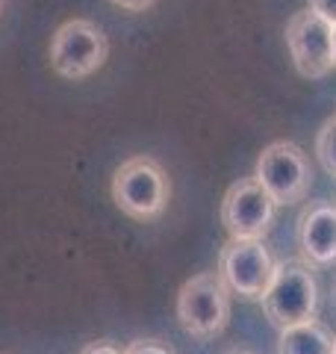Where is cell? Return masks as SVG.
Returning <instances> with one entry per match:
<instances>
[{"mask_svg": "<svg viewBox=\"0 0 336 354\" xmlns=\"http://www.w3.org/2000/svg\"><path fill=\"white\" fill-rule=\"evenodd\" d=\"M112 201L124 216L151 221L165 213L171 201V180L153 157H130L112 174Z\"/></svg>", "mask_w": 336, "mask_h": 354, "instance_id": "obj_1", "label": "cell"}, {"mask_svg": "<svg viewBox=\"0 0 336 354\" xmlns=\"http://www.w3.org/2000/svg\"><path fill=\"white\" fill-rule=\"evenodd\" d=\"M109 39L95 21L71 18L56 27L50 39V68L65 80H86L104 68Z\"/></svg>", "mask_w": 336, "mask_h": 354, "instance_id": "obj_2", "label": "cell"}, {"mask_svg": "<svg viewBox=\"0 0 336 354\" xmlns=\"http://www.w3.org/2000/svg\"><path fill=\"white\" fill-rule=\"evenodd\" d=\"M177 322L192 337H216L230 322V290L218 272H200L189 278L174 304Z\"/></svg>", "mask_w": 336, "mask_h": 354, "instance_id": "obj_3", "label": "cell"}, {"mask_svg": "<svg viewBox=\"0 0 336 354\" xmlns=\"http://www.w3.org/2000/svg\"><path fill=\"white\" fill-rule=\"evenodd\" d=\"M263 310L277 330L316 319L319 283L307 263H277V272L263 295Z\"/></svg>", "mask_w": 336, "mask_h": 354, "instance_id": "obj_4", "label": "cell"}, {"mask_svg": "<svg viewBox=\"0 0 336 354\" xmlns=\"http://www.w3.org/2000/svg\"><path fill=\"white\" fill-rule=\"evenodd\" d=\"M254 177L274 198L277 207L304 201V195L310 192V183H312L307 153L295 142H286V139H277L260 151Z\"/></svg>", "mask_w": 336, "mask_h": 354, "instance_id": "obj_5", "label": "cell"}, {"mask_svg": "<svg viewBox=\"0 0 336 354\" xmlns=\"http://www.w3.org/2000/svg\"><path fill=\"white\" fill-rule=\"evenodd\" d=\"M286 48L295 71L307 80H321L336 68L333 59V24L312 9H301L286 21Z\"/></svg>", "mask_w": 336, "mask_h": 354, "instance_id": "obj_6", "label": "cell"}, {"mask_svg": "<svg viewBox=\"0 0 336 354\" xmlns=\"http://www.w3.org/2000/svg\"><path fill=\"white\" fill-rule=\"evenodd\" d=\"M277 272L274 257L263 245V239H227L218 257V274L230 292L248 301H263Z\"/></svg>", "mask_w": 336, "mask_h": 354, "instance_id": "obj_7", "label": "cell"}, {"mask_svg": "<svg viewBox=\"0 0 336 354\" xmlns=\"http://www.w3.org/2000/svg\"><path fill=\"white\" fill-rule=\"evenodd\" d=\"M274 198L256 183V177H242L224 192L221 225L230 239H263L274 221Z\"/></svg>", "mask_w": 336, "mask_h": 354, "instance_id": "obj_8", "label": "cell"}, {"mask_svg": "<svg viewBox=\"0 0 336 354\" xmlns=\"http://www.w3.org/2000/svg\"><path fill=\"white\" fill-rule=\"evenodd\" d=\"M298 248L316 263L328 266L336 260V207L328 201H310L298 216Z\"/></svg>", "mask_w": 336, "mask_h": 354, "instance_id": "obj_9", "label": "cell"}, {"mask_svg": "<svg viewBox=\"0 0 336 354\" xmlns=\"http://www.w3.org/2000/svg\"><path fill=\"white\" fill-rule=\"evenodd\" d=\"M336 337L316 319L301 325H289L280 330L277 354H333Z\"/></svg>", "mask_w": 336, "mask_h": 354, "instance_id": "obj_10", "label": "cell"}, {"mask_svg": "<svg viewBox=\"0 0 336 354\" xmlns=\"http://www.w3.org/2000/svg\"><path fill=\"white\" fill-rule=\"evenodd\" d=\"M316 157L321 169L336 177V115H330L316 133Z\"/></svg>", "mask_w": 336, "mask_h": 354, "instance_id": "obj_11", "label": "cell"}, {"mask_svg": "<svg viewBox=\"0 0 336 354\" xmlns=\"http://www.w3.org/2000/svg\"><path fill=\"white\" fill-rule=\"evenodd\" d=\"M124 354H171L162 342H156V339H133L130 346L124 348Z\"/></svg>", "mask_w": 336, "mask_h": 354, "instance_id": "obj_12", "label": "cell"}, {"mask_svg": "<svg viewBox=\"0 0 336 354\" xmlns=\"http://www.w3.org/2000/svg\"><path fill=\"white\" fill-rule=\"evenodd\" d=\"M310 9L312 12H319L324 21L336 24V0H310Z\"/></svg>", "mask_w": 336, "mask_h": 354, "instance_id": "obj_13", "label": "cell"}, {"mask_svg": "<svg viewBox=\"0 0 336 354\" xmlns=\"http://www.w3.org/2000/svg\"><path fill=\"white\" fill-rule=\"evenodd\" d=\"M80 354H124V348H118L115 342H109V339H97V342H88Z\"/></svg>", "mask_w": 336, "mask_h": 354, "instance_id": "obj_14", "label": "cell"}, {"mask_svg": "<svg viewBox=\"0 0 336 354\" xmlns=\"http://www.w3.org/2000/svg\"><path fill=\"white\" fill-rule=\"evenodd\" d=\"M109 3L124 9V12H144V9H151L156 0H109Z\"/></svg>", "mask_w": 336, "mask_h": 354, "instance_id": "obj_15", "label": "cell"}, {"mask_svg": "<svg viewBox=\"0 0 336 354\" xmlns=\"http://www.w3.org/2000/svg\"><path fill=\"white\" fill-rule=\"evenodd\" d=\"M333 59H336V24H333Z\"/></svg>", "mask_w": 336, "mask_h": 354, "instance_id": "obj_16", "label": "cell"}, {"mask_svg": "<svg viewBox=\"0 0 336 354\" xmlns=\"http://www.w3.org/2000/svg\"><path fill=\"white\" fill-rule=\"evenodd\" d=\"M333 307H336V286H333Z\"/></svg>", "mask_w": 336, "mask_h": 354, "instance_id": "obj_17", "label": "cell"}, {"mask_svg": "<svg viewBox=\"0 0 336 354\" xmlns=\"http://www.w3.org/2000/svg\"><path fill=\"white\" fill-rule=\"evenodd\" d=\"M236 354H251V351H236Z\"/></svg>", "mask_w": 336, "mask_h": 354, "instance_id": "obj_18", "label": "cell"}, {"mask_svg": "<svg viewBox=\"0 0 336 354\" xmlns=\"http://www.w3.org/2000/svg\"><path fill=\"white\" fill-rule=\"evenodd\" d=\"M333 354H336V346H333Z\"/></svg>", "mask_w": 336, "mask_h": 354, "instance_id": "obj_19", "label": "cell"}, {"mask_svg": "<svg viewBox=\"0 0 336 354\" xmlns=\"http://www.w3.org/2000/svg\"><path fill=\"white\" fill-rule=\"evenodd\" d=\"M0 6H3V0H0Z\"/></svg>", "mask_w": 336, "mask_h": 354, "instance_id": "obj_20", "label": "cell"}]
</instances>
